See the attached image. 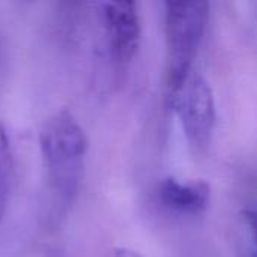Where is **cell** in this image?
<instances>
[{
    "label": "cell",
    "mask_w": 257,
    "mask_h": 257,
    "mask_svg": "<svg viewBox=\"0 0 257 257\" xmlns=\"http://www.w3.org/2000/svg\"><path fill=\"white\" fill-rule=\"evenodd\" d=\"M102 20L111 56L117 63H128L137 53L142 39L139 5L130 0L102 3Z\"/></svg>",
    "instance_id": "4"
},
{
    "label": "cell",
    "mask_w": 257,
    "mask_h": 257,
    "mask_svg": "<svg viewBox=\"0 0 257 257\" xmlns=\"http://www.w3.org/2000/svg\"><path fill=\"white\" fill-rule=\"evenodd\" d=\"M39 148L48 193L60 209H66L84 179L87 136L75 116L69 110L60 108L44 120L39 130Z\"/></svg>",
    "instance_id": "1"
},
{
    "label": "cell",
    "mask_w": 257,
    "mask_h": 257,
    "mask_svg": "<svg viewBox=\"0 0 257 257\" xmlns=\"http://www.w3.org/2000/svg\"><path fill=\"white\" fill-rule=\"evenodd\" d=\"M158 202L179 215H200L211 203V187L202 179H178L167 176L158 182Z\"/></svg>",
    "instance_id": "5"
},
{
    "label": "cell",
    "mask_w": 257,
    "mask_h": 257,
    "mask_svg": "<svg viewBox=\"0 0 257 257\" xmlns=\"http://www.w3.org/2000/svg\"><path fill=\"white\" fill-rule=\"evenodd\" d=\"M209 17L208 2H169L164 14L167 87L194 68Z\"/></svg>",
    "instance_id": "2"
},
{
    "label": "cell",
    "mask_w": 257,
    "mask_h": 257,
    "mask_svg": "<svg viewBox=\"0 0 257 257\" xmlns=\"http://www.w3.org/2000/svg\"><path fill=\"white\" fill-rule=\"evenodd\" d=\"M167 89L187 140L196 151H205L211 143L217 116L211 84L193 68Z\"/></svg>",
    "instance_id": "3"
},
{
    "label": "cell",
    "mask_w": 257,
    "mask_h": 257,
    "mask_svg": "<svg viewBox=\"0 0 257 257\" xmlns=\"http://www.w3.org/2000/svg\"><path fill=\"white\" fill-rule=\"evenodd\" d=\"M111 257H143L140 253H137V251H134V250H131V248H125V247H122V248H116L113 253H111Z\"/></svg>",
    "instance_id": "7"
},
{
    "label": "cell",
    "mask_w": 257,
    "mask_h": 257,
    "mask_svg": "<svg viewBox=\"0 0 257 257\" xmlns=\"http://www.w3.org/2000/svg\"><path fill=\"white\" fill-rule=\"evenodd\" d=\"M14 182V154L6 126L0 122V221L6 212Z\"/></svg>",
    "instance_id": "6"
}]
</instances>
